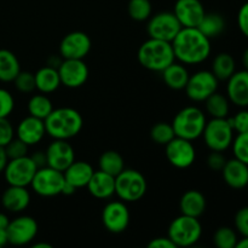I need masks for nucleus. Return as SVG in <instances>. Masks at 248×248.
<instances>
[{"mask_svg":"<svg viewBox=\"0 0 248 248\" xmlns=\"http://www.w3.org/2000/svg\"><path fill=\"white\" fill-rule=\"evenodd\" d=\"M174 57L184 64H199L211 53V39L203 35L199 28H183L171 41Z\"/></svg>","mask_w":248,"mask_h":248,"instance_id":"f257e3e1","label":"nucleus"},{"mask_svg":"<svg viewBox=\"0 0 248 248\" xmlns=\"http://www.w3.org/2000/svg\"><path fill=\"white\" fill-rule=\"evenodd\" d=\"M44 123L46 133L50 137L68 140L79 135L84 126V119L77 109L63 107L53 109Z\"/></svg>","mask_w":248,"mask_h":248,"instance_id":"f03ea898","label":"nucleus"},{"mask_svg":"<svg viewBox=\"0 0 248 248\" xmlns=\"http://www.w3.org/2000/svg\"><path fill=\"white\" fill-rule=\"evenodd\" d=\"M137 58L140 64L145 69L160 73L176 61L171 43L153 38L140 45Z\"/></svg>","mask_w":248,"mask_h":248,"instance_id":"7ed1b4c3","label":"nucleus"},{"mask_svg":"<svg viewBox=\"0 0 248 248\" xmlns=\"http://www.w3.org/2000/svg\"><path fill=\"white\" fill-rule=\"evenodd\" d=\"M206 116L198 107H186L181 109L172 121L176 137L184 138L188 140H195L202 136L206 126Z\"/></svg>","mask_w":248,"mask_h":248,"instance_id":"20e7f679","label":"nucleus"},{"mask_svg":"<svg viewBox=\"0 0 248 248\" xmlns=\"http://www.w3.org/2000/svg\"><path fill=\"white\" fill-rule=\"evenodd\" d=\"M202 235V225L199 218L181 215L172 220L167 236L176 247L194 246Z\"/></svg>","mask_w":248,"mask_h":248,"instance_id":"39448f33","label":"nucleus"},{"mask_svg":"<svg viewBox=\"0 0 248 248\" xmlns=\"http://www.w3.org/2000/svg\"><path fill=\"white\" fill-rule=\"evenodd\" d=\"M145 177L136 170H124L115 177V194L124 202L140 200L147 193Z\"/></svg>","mask_w":248,"mask_h":248,"instance_id":"423d86ee","label":"nucleus"},{"mask_svg":"<svg viewBox=\"0 0 248 248\" xmlns=\"http://www.w3.org/2000/svg\"><path fill=\"white\" fill-rule=\"evenodd\" d=\"M202 137L208 149L212 152H224L234 140V130L227 118H213L206 123Z\"/></svg>","mask_w":248,"mask_h":248,"instance_id":"0eeeda50","label":"nucleus"},{"mask_svg":"<svg viewBox=\"0 0 248 248\" xmlns=\"http://www.w3.org/2000/svg\"><path fill=\"white\" fill-rule=\"evenodd\" d=\"M65 183L64 174L62 171L52 169L50 166L36 170L31 186L38 195L51 198L60 195Z\"/></svg>","mask_w":248,"mask_h":248,"instance_id":"6e6552de","label":"nucleus"},{"mask_svg":"<svg viewBox=\"0 0 248 248\" xmlns=\"http://www.w3.org/2000/svg\"><path fill=\"white\" fill-rule=\"evenodd\" d=\"M183 28L173 12L164 11L150 17L147 26L149 38L171 43Z\"/></svg>","mask_w":248,"mask_h":248,"instance_id":"1a4fd4ad","label":"nucleus"},{"mask_svg":"<svg viewBox=\"0 0 248 248\" xmlns=\"http://www.w3.org/2000/svg\"><path fill=\"white\" fill-rule=\"evenodd\" d=\"M218 81L210 70H200L189 77L186 86V93L194 102H205L211 94L217 92Z\"/></svg>","mask_w":248,"mask_h":248,"instance_id":"9d476101","label":"nucleus"},{"mask_svg":"<svg viewBox=\"0 0 248 248\" xmlns=\"http://www.w3.org/2000/svg\"><path fill=\"white\" fill-rule=\"evenodd\" d=\"M36 166L31 156L9 160L4 170V176L9 186H29L36 172Z\"/></svg>","mask_w":248,"mask_h":248,"instance_id":"9b49d317","label":"nucleus"},{"mask_svg":"<svg viewBox=\"0 0 248 248\" xmlns=\"http://www.w3.org/2000/svg\"><path fill=\"white\" fill-rule=\"evenodd\" d=\"M38 223L33 217L21 216L15 218L14 220H10L6 229L9 244L14 246H24L31 244L38 235Z\"/></svg>","mask_w":248,"mask_h":248,"instance_id":"f8f14e48","label":"nucleus"},{"mask_svg":"<svg viewBox=\"0 0 248 248\" xmlns=\"http://www.w3.org/2000/svg\"><path fill=\"white\" fill-rule=\"evenodd\" d=\"M102 222L104 228L113 234H120L130 224V211L124 201H111L102 211Z\"/></svg>","mask_w":248,"mask_h":248,"instance_id":"ddd939ff","label":"nucleus"},{"mask_svg":"<svg viewBox=\"0 0 248 248\" xmlns=\"http://www.w3.org/2000/svg\"><path fill=\"white\" fill-rule=\"evenodd\" d=\"M166 157L176 169H188L196 159V152L191 140L174 137L166 145Z\"/></svg>","mask_w":248,"mask_h":248,"instance_id":"4468645a","label":"nucleus"},{"mask_svg":"<svg viewBox=\"0 0 248 248\" xmlns=\"http://www.w3.org/2000/svg\"><path fill=\"white\" fill-rule=\"evenodd\" d=\"M91 39L84 31H72L60 44V56L63 60H84L91 50Z\"/></svg>","mask_w":248,"mask_h":248,"instance_id":"2eb2a0df","label":"nucleus"},{"mask_svg":"<svg viewBox=\"0 0 248 248\" xmlns=\"http://www.w3.org/2000/svg\"><path fill=\"white\" fill-rule=\"evenodd\" d=\"M61 84L69 89H78L89 79V68L84 60H63L58 67Z\"/></svg>","mask_w":248,"mask_h":248,"instance_id":"dca6fc26","label":"nucleus"},{"mask_svg":"<svg viewBox=\"0 0 248 248\" xmlns=\"http://www.w3.org/2000/svg\"><path fill=\"white\" fill-rule=\"evenodd\" d=\"M173 14L176 15L182 27L198 28L206 11L200 0H177Z\"/></svg>","mask_w":248,"mask_h":248,"instance_id":"f3484780","label":"nucleus"},{"mask_svg":"<svg viewBox=\"0 0 248 248\" xmlns=\"http://www.w3.org/2000/svg\"><path fill=\"white\" fill-rule=\"evenodd\" d=\"M47 166L64 172L75 160V153L72 145L64 140H55L50 143L45 152Z\"/></svg>","mask_w":248,"mask_h":248,"instance_id":"a211bd4d","label":"nucleus"},{"mask_svg":"<svg viewBox=\"0 0 248 248\" xmlns=\"http://www.w3.org/2000/svg\"><path fill=\"white\" fill-rule=\"evenodd\" d=\"M16 135L17 138H19L29 147L38 144L46 135L45 123L35 116H27L17 126Z\"/></svg>","mask_w":248,"mask_h":248,"instance_id":"6ab92c4d","label":"nucleus"},{"mask_svg":"<svg viewBox=\"0 0 248 248\" xmlns=\"http://www.w3.org/2000/svg\"><path fill=\"white\" fill-rule=\"evenodd\" d=\"M228 97L239 107H248V70L235 72L228 79Z\"/></svg>","mask_w":248,"mask_h":248,"instance_id":"aec40b11","label":"nucleus"},{"mask_svg":"<svg viewBox=\"0 0 248 248\" xmlns=\"http://www.w3.org/2000/svg\"><path fill=\"white\" fill-rule=\"evenodd\" d=\"M87 190L93 198L106 200L115 194V177L103 171H94L86 186Z\"/></svg>","mask_w":248,"mask_h":248,"instance_id":"412c9836","label":"nucleus"},{"mask_svg":"<svg viewBox=\"0 0 248 248\" xmlns=\"http://www.w3.org/2000/svg\"><path fill=\"white\" fill-rule=\"evenodd\" d=\"M225 183L234 189H242L248 186V165L234 157L227 160L222 170Z\"/></svg>","mask_w":248,"mask_h":248,"instance_id":"4be33fe9","label":"nucleus"},{"mask_svg":"<svg viewBox=\"0 0 248 248\" xmlns=\"http://www.w3.org/2000/svg\"><path fill=\"white\" fill-rule=\"evenodd\" d=\"M1 203L5 210L19 213L31 203V194L27 190V186H9V188L2 193Z\"/></svg>","mask_w":248,"mask_h":248,"instance_id":"5701e85b","label":"nucleus"},{"mask_svg":"<svg viewBox=\"0 0 248 248\" xmlns=\"http://www.w3.org/2000/svg\"><path fill=\"white\" fill-rule=\"evenodd\" d=\"M93 172V167H92L89 162L77 161V160H74V161L65 169L63 174H64L65 182H68V183L74 186L77 189H79L87 186V183H89L90 179H91Z\"/></svg>","mask_w":248,"mask_h":248,"instance_id":"b1692460","label":"nucleus"},{"mask_svg":"<svg viewBox=\"0 0 248 248\" xmlns=\"http://www.w3.org/2000/svg\"><path fill=\"white\" fill-rule=\"evenodd\" d=\"M179 210L184 216L200 218L206 211L205 196L198 190L186 191L179 201Z\"/></svg>","mask_w":248,"mask_h":248,"instance_id":"393cba45","label":"nucleus"},{"mask_svg":"<svg viewBox=\"0 0 248 248\" xmlns=\"http://www.w3.org/2000/svg\"><path fill=\"white\" fill-rule=\"evenodd\" d=\"M34 77H35V89L41 93H52L62 85L58 69L50 65L40 68L38 72L34 73Z\"/></svg>","mask_w":248,"mask_h":248,"instance_id":"a878e982","label":"nucleus"},{"mask_svg":"<svg viewBox=\"0 0 248 248\" xmlns=\"http://www.w3.org/2000/svg\"><path fill=\"white\" fill-rule=\"evenodd\" d=\"M162 80L172 90H184L189 80V73L183 64L172 63L161 72Z\"/></svg>","mask_w":248,"mask_h":248,"instance_id":"bb28decb","label":"nucleus"},{"mask_svg":"<svg viewBox=\"0 0 248 248\" xmlns=\"http://www.w3.org/2000/svg\"><path fill=\"white\" fill-rule=\"evenodd\" d=\"M21 72V65L17 56L6 48L0 50V81H14L17 74Z\"/></svg>","mask_w":248,"mask_h":248,"instance_id":"cd10ccee","label":"nucleus"},{"mask_svg":"<svg viewBox=\"0 0 248 248\" xmlns=\"http://www.w3.org/2000/svg\"><path fill=\"white\" fill-rule=\"evenodd\" d=\"M98 165L101 171L106 172V173L110 174L113 177H116L120 172L125 170L124 157L118 152H114V150L104 152L99 157Z\"/></svg>","mask_w":248,"mask_h":248,"instance_id":"c85d7f7f","label":"nucleus"},{"mask_svg":"<svg viewBox=\"0 0 248 248\" xmlns=\"http://www.w3.org/2000/svg\"><path fill=\"white\" fill-rule=\"evenodd\" d=\"M198 28L203 35L207 36L208 39H212L224 31L225 21L219 14H205Z\"/></svg>","mask_w":248,"mask_h":248,"instance_id":"c756f323","label":"nucleus"},{"mask_svg":"<svg viewBox=\"0 0 248 248\" xmlns=\"http://www.w3.org/2000/svg\"><path fill=\"white\" fill-rule=\"evenodd\" d=\"M212 73L218 80H228L235 73V61L227 52L218 53L212 63Z\"/></svg>","mask_w":248,"mask_h":248,"instance_id":"7c9ffc66","label":"nucleus"},{"mask_svg":"<svg viewBox=\"0 0 248 248\" xmlns=\"http://www.w3.org/2000/svg\"><path fill=\"white\" fill-rule=\"evenodd\" d=\"M53 110V106L51 99L45 93H36L31 97L28 102L29 115L45 120L51 111Z\"/></svg>","mask_w":248,"mask_h":248,"instance_id":"2f4dec72","label":"nucleus"},{"mask_svg":"<svg viewBox=\"0 0 248 248\" xmlns=\"http://www.w3.org/2000/svg\"><path fill=\"white\" fill-rule=\"evenodd\" d=\"M206 110L212 118H227L229 113V101L223 94L215 92L205 101Z\"/></svg>","mask_w":248,"mask_h":248,"instance_id":"473e14b6","label":"nucleus"},{"mask_svg":"<svg viewBox=\"0 0 248 248\" xmlns=\"http://www.w3.org/2000/svg\"><path fill=\"white\" fill-rule=\"evenodd\" d=\"M127 10L130 17L135 21H147L152 16V2L150 0H130Z\"/></svg>","mask_w":248,"mask_h":248,"instance_id":"72a5a7b5","label":"nucleus"},{"mask_svg":"<svg viewBox=\"0 0 248 248\" xmlns=\"http://www.w3.org/2000/svg\"><path fill=\"white\" fill-rule=\"evenodd\" d=\"M150 137L156 144L166 145L167 143L171 142L176 137V133H174L171 124L157 123L150 130Z\"/></svg>","mask_w":248,"mask_h":248,"instance_id":"f704fd0d","label":"nucleus"},{"mask_svg":"<svg viewBox=\"0 0 248 248\" xmlns=\"http://www.w3.org/2000/svg\"><path fill=\"white\" fill-rule=\"evenodd\" d=\"M237 241L236 232L229 227H220L213 236V242L218 248H235Z\"/></svg>","mask_w":248,"mask_h":248,"instance_id":"c9c22d12","label":"nucleus"},{"mask_svg":"<svg viewBox=\"0 0 248 248\" xmlns=\"http://www.w3.org/2000/svg\"><path fill=\"white\" fill-rule=\"evenodd\" d=\"M15 87L21 93H31L35 90V77L31 72H19L14 81Z\"/></svg>","mask_w":248,"mask_h":248,"instance_id":"e433bc0d","label":"nucleus"},{"mask_svg":"<svg viewBox=\"0 0 248 248\" xmlns=\"http://www.w3.org/2000/svg\"><path fill=\"white\" fill-rule=\"evenodd\" d=\"M232 144L235 157L248 165V132L239 133Z\"/></svg>","mask_w":248,"mask_h":248,"instance_id":"4c0bfd02","label":"nucleus"},{"mask_svg":"<svg viewBox=\"0 0 248 248\" xmlns=\"http://www.w3.org/2000/svg\"><path fill=\"white\" fill-rule=\"evenodd\" d=\"M5 152H6L9 160L18 159V157H23L28 155V148L26 143L22 142L19 138L14 137L6 145H5Z\"/></svg>","mask_w":248,"mask_h":248,"instance_id":"58836bf2","label":"nucleus"},{"mask_svg":"<svg viewBox=\"0 0 248 248\" xmlns=\"http://www.w3.org/2000/svg\"><path fill=\"white\" fill-rule=\"evenodd\" d=\"M15 108V99L7 90L0 89V118H9Z\"/></svg>","mask_w":248,"mask_h":248,"instance_id":"ea45409f","label":"nucleus"},{"mask_svg":"<svg viewBox=\"0 0 248 248\" xmlns=\"http://www.w3.org/2000/svg\"><path fill=\"white\" fill-rule=\"evenodd\" d=\"M232 130L237 133L248 132V110H241L232 119H228Z\"/></svg>","mask_w":248,"mask_h":248,"instance_id":"a19ab883","label":"nucleus"},{"mask_svg":"<svg viewBox=\"0 0 248 248\" xmlns=\"http://www.w3.org/2000/svg\"><path fill=\"white\" fill-rule=\"evenodd\" d=\"M15 137V130L7 118H0V145L5 147Z\"/></svg>","mask_w":248,"mask_h":248,"instance_id":"79ce46f5","label":"nucleus"},{"mask_svg":"<svg viewBox=\"0 0 248 248\" xmlns=\"http://www.w3.org/2000/svg\"><path fill=\"white\" fill-rule=\"evenodd\" d=\"M235 227L242 236H248V206L237 211L235 216Z\"/></svg>","mask_w":248,"mask_h":248,"instance_id":"37998d69","label":"nucleus"},{"mask_svg":"<svg viewBox=\"0 0 248 248\" xmlns=\"http://www.w3.org/2000/svg\"><path fill=\"white\" fill-rule=\"evenodd\" d=\"M225 162H227V159L222 154V152H212L207 157L208 167L213 171H222Z\"/></svg>","mask_w":248,"mask_h":248,"instance_id":"c03bdc74","label":"nucleus"},{"mask_svg":"<svg viewBox=\"0 0 248 248\" xmlns=\"http://www.w3.org/2000/svg\"><path fill=\"white\" fill-rule=\"evenodd\" d=\"M237 24L242 34L248 38V2L242 5L240 9L239 15H237Z\"/></svg>","mask_w":248,"mask_h":248,"instance_id":"a18cd8bd","label":"nucleus"},{"mask_svg":"<svg viewBox=\"0 0 248 248\" xmlns=\"http://www.w3.org/2000/svg\"><path fill=\"white\" fill-rule=\"evenodd\" d=\"M149 248H177L174 246L173 242L169 239V236L166 237H156V239L152 240V241L148 244Z\"/></svg>","mask_w":248,"mask_h":248,"instance_id":"49530a36","label":"nucleus"},{"mask_svg":"<svg viewBox=\"0 0 248 248\" xmlns=\"http://www.w3.org/2000/svg\"><path fill=\"white\" fill-rule=\"evenodd\" d=\"M31 160L35 164L36 169H41V167L47 166V160H46V154L45 152H36L31 155Z\"/></svg>","mask_w":248,"mask_h":248,"instance_id":"de8ad7c7","label":"nucleus"},{"mask_svg":"<svg viewBox=\"0 0 248 248\" xmlns=\"http://www.w3.org/2000/svg\"><path fill=\"white\" fill-rule=\"evenodd\" d=\"M7 162H9V157H7L6 152H5V148L0 145V173L4 172Z\"/></svg>","mask_w":248,"mask_h":248,"instance_id":"09e8293b","label":"nucleus"},{"mask_svg":"<svg viewBox=\"0 0 248 248\" xmlns=\"http://www.w3.org/2000/svg\"><path fill=\"white\" fill-rule=\"evenodd\" d=\"M78 189L75 188L74 186H72V184L70 183H68V182H65L64 183V186H63V188H62V193L61 194H63V195H73V194H75V191H77Z\"/></svg>","mask_w":248,"mask_h":248,"instance_id":"8fccbe9b","label":"nucleus"},{"mask_svg":"<svg viewBox=\"0 0 248 248\" xmlns=\"http://www.w3.org/2000/svg\"><path fill=\"white\" fill-rule=\"evenodd\" d=\"M63 58H56V56H51L50 58L47 60V64L46 65H50V67H53L56 68V69H58V67L61 65V63H62Z\"/></svg>","mask_w":248,"mask_h":248,"instance_id":"3c124183","label":"nucleus"},{"mask_svg":"<svg viewBox=\"0 0 248 248\" xmlns=\"http://www.w3.org/2000/svg\"><path fill=\"white\" fill-rule=\"evenodd\" d=\"M9 223H10V219L9 217H7L5 213H0V229H7V227H9Z\"/></svg>","mask_w":248,"mask_h":248,"instance_id":"603ef678","label":"nucleus"},{"mask_svg":"<svg viewBox=\"0 0 248 248\" xmlns=\"http://www.w3.org/2000/svg\"><path fill=\"white\" fill-rule=\"evenodd\" d=\"M9 244V239H7V232L5 229H0V248L6 246Z\"/></svg>","mask_w":248,"mask_h":248,"instance_id":"864d4df0","label":"nucleus"},{"mask_svg":"<svg viewBox=\"0 0 248 248\" xmlns=\"http://www.w3.org/2000/svg\"><path fill=\"white\" fill-rule=\"evenodd\" d=\"M236 248H248V236H244V239L237 241Z\"/></svg>","mask_w":248,"mask_h":248,"instance_id":"5fc2aeb1","label":"nucleus"},{"mask_svg":"<svg viewBox=\"0 0 248 248\" xmlns=\"http://www.w3.org/2000/svg\"><path fill=\"white\" fill-rule=\"evenodd\" d=\"M33 248H52L50 244H46V242H39V244L33 245Z\"/></svg>","mask_w":248,"mask_h":248,"instance_id":"6e6d98bb","label":"nucleus"},{"mask_svg":"<svg viewBox=\"0 0 248 248\" xmlns=\"http://www.w3.org/2000/svg\"><path fill=\"white\" fill-rule=\"evenodd\" d=\"M242 62H244V65H245V68H246V70H248V48L244 52V57H242Z\"/></svg>","mask_w":248,"mask_h":248,"instance_id":"4d7b16f0","label":"nucleus"},{"mask_svg":"<svg viewBox=\"0 0 248 248\" xmlns=\"http://www.w3.org/2000/svg\"></svg>","mask_w":248,"mask_h":248,"instance_id":"13d9d810","label":"nucleus"}]
</instances>
